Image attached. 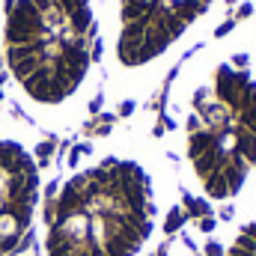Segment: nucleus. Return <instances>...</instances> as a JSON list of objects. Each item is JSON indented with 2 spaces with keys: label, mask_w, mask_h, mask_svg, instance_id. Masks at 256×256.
<instances>
[{
  "label": "nucleus",
  "mask_w": 256,
  "mask_h": 256,
  "mask_svg": "<svg viewBox=\"0 0 256 256\" xmlns=\"http://www.w3.org/2000/svg\"><path fill=\"white\" fill-rule=\"evenodd\" d=\"M185 188L152 114L78 146L48 188L42 256H155Z\"/></svg>",
  "instance_id": "f257e3e1"
},
{
  "label": "nucleus",
  "mask_w": 256,
  "mask_h": 256,
  "mask_svg": "<svg viewBox=\"0 0 256 256\" xmlns=\"http://www.w3.org/2000/svg\"><path fill=\"white\" fill-rule=\"evenodd\" d=\"M164 114L185 194L220 214L256 182V15L179 63Z\"/></svg>",
  "instance_id": "f03ea898"
},
{
  "label": "nucleus",
  "mask_w": 256,
  "mask_h": 256,
  "mask_svg": "<svg viewBox=\"0 0 256 256\" xmlns=\"http://www.w3.org/2000/svg\"><path fill=\"white\" fill-rule=\"evenodd\" d=\"M6 66L33 108L80 122L102 68L96 0H9Z\"/></svg>",
  "instance_id": "7ed1b4c3"
},
{
  "label": "nucleus",
  "mask_w": 256,
  "mask_h": 256,
  "mask_svg": "<svg viewBox=\"0 0 256 256\" xmlns=\"http://www.w3.org/2000/svg\"><path fill=\"white\" fill-rule=\"evenodd\" d=\"M232 0H96L108 102L152 98L226 18Z\"/></svg>",
  "instance_id": "20e7f679"
},
{
  "label": "nucleus",
  "mask_w": 256,
  "mask_h": 256,
  "mask_svg": "<svg viewBox=\"0 0 256 256\" xmlns=\"http://www.w3.org/2000/svg\"><path fill=\"white\" fill-rule=\"evenodd\" d=\"M200 248L202 256H256V182L220 212Z\"/></svg>",
  "instance_id": "39448f33"
}]
</instances>
